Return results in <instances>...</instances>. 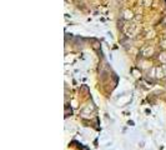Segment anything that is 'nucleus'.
<instances>
[{"label": "nucleus", "mask_w": 166, "mask_h": 150, "mask_svg": "<svg viewBox=\"0 0 166 150\" xmlns=\"http://www.w3.org/2000/svg\"><path fill=\"white\" fill-rule=\"evenodd\" d=\"M144 4H145V6H150L151 5V0H144Z\"/></svg>", "instance_id": "f03ea898"}, {"label": "nucleus", "mask_w": 166, "mask_h": 150, "mask_svg": "<svg viewBox=\"0 0 166 150\" xmlns=\"http://www.w3.org/2000/svg\"><path fill=\"white\" fill-rule=\"evenodd\" d=\"M131 18H133V13L129 10H126L125 11V19H131Z\"/></svg>", "instance_id": "f257e3e1"}]
</instances>
